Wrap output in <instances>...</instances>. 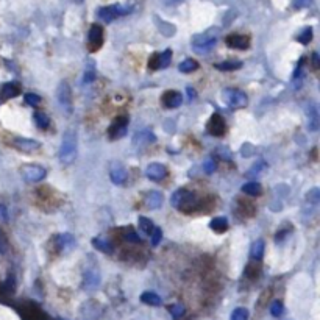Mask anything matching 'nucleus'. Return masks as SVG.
I'll return each instance as SVG.
<instances>
[{
	"label": "nucleus",
	"mask_w": 320,
	"mask_h": 320,
	"mask_svg": "<svg viewBox=\"0 0 320 320\" xmlns=\"http://www.w3.org/2000/svg\"><path fill=\"white\" fill-rule=\"evenodd\" d=\"M150 236H152V245H153V247H156V245H158L161 242V239H162V230L160 227H155L153 233Z\"/></svg>",
	"instance_id": "obj_41"
},
{
	"label": "nucleus",
	"mask_w": 320,
	"mask_h": 320,
	"mask_svg": "<svg viewBox=\"0 0 320 320\" xmlns=\"http://www.w3.org/2000/svg\"><path fill=\"white\" fill-rule=\"evenodd\" d=\"M270 314H272L273 317H280V316L283 314V303H281V302L275 300V302L270 304Z\"/></svg>",
	"instance_id": "obj_38"
},
{
	"label": "nucleus",
	"mask_w": 320,
	"mask_h": 320,
	"mask_svg": "<svg viewBox=\"0 0 320 320\" xmlns=\"http://www.w3.org/2000/svg\"><path fill=\"white\" fill-rule=\"evenodd\" d=\"M148 68L153 69V71L160 68V55H158V53H153V55H152L150 63H148Z\"/></svg>",
	"instance_id": "obj_43"
},
{
	"label": "nucleus",
	"mask_w": 320,
	"mask_h": 320,
	"mask_svg": "<svg viewBox=\"0 0 320 320\" xmlns=\"http://www.w3.org/2000/svg\"><path fill=\"white\" fill-rule=\"evenodd\" d=\"M312 3V0H294V8L297 10H302V8H306Z\"/></svg>",
	"instance_id": "obj_44"
},
{
	"label": "nucleus",
	"mask_w": 320,
	"mask_h": 320,
	"mask_svg": "<svg viewBox=\"0 0 320 320\" xmlns=\"http://www.w3.org/2000/svg\"><path fill=\"white\" fill-rule=\"evenodd\" d=\"M77 152H78L77 133L69 128L63 135L61 147H59V160H61L63 164H72L77 158Z\"/></svg>",
	"instance_id": "obj_1"
},
{
	"label": "nucleus",
	"mask_w": 320,
	"mask_h": 320,
	"mask_svg": "<svg viewBox=\"0 0 320 320\" xmlns=\"http://www.w3.org/2000/svg\"><path fill=\"white\" fill-rule=\"evenodd\" d=\"M264 249H266V244L263 239L255 241L251 245V250H250V258L255 259V261H261V258L264 255Z\"/></svg>",
	"instance_id": "obj_21"
},
{
	"label": "nucleus",
	"mask_w": 320,
	"mask_h": 320,
	"mask_svg": "<svg viewBox=\"0 0 320 320\" xmlns=\"http://www.w3.org/2000/svg\"><path fill=\"white\" fill-rule=\"evenodd\" d=\"M139 227H141V230H142V233H145L147 236H150L153 233V230H155L153 222L148 217H144V215H141L139 217Z\"/></svg>",
	"instance_id": "obj_30"
},
{
	"label": "nucleus",
	"mask_w": 320,
	"mask_h": 320,
	"mask_svg": "<svg viewBox=\"0 0 320 320\" xmlns=\"http://www.w3.org/2000/svg\"><path fill=\"white\" fill-rule=\"evenodd\" d=\"M145 175L147 178H150L152 181H161L167 177V169L164 164H160V162H153V164H148L145 169Z\"/></svg>",
	"instance_id": "obj_10"
},
{
	"label": "nucleus",
	"mask_w": 320,
	"mask_h": 320,
	"mask_svg": "<svg viewBox=\"0 0 320 320\" xmlns=\"http://www.w3.org/2000/svg\"><path fill=\"white\" fill-rule=\"evenodd\" d=\"M75 2H78V3H80V2H83V0H75Z\"/></svg>",
	"instance_id": "obj_48"
},
{
	"label": "nucleus",
	"mask_w": 320,
	"mask_h": 320,
	"mask_svg": "<svg viewBox=\"0 0 320 320\" xmlns=\"http://www.w3.org/2000/svg\"><path fill=\"white\" fill-rule=\"evenodd\" d=\"M20 174H22V178H24L27 183H38L46 178L47 170L38 164H27L20 169Z\"/></svg>",
	"instance_id": "obj_6"
},
{
	"label": "nucleus",
	"mask_w": 320,
	"mask_h": 320,
	"mask_svg": "<svg viewBox=\"0 0 320 320\" xmlns=\"http://www.w3.org/2000/svg\"><path fill=\"white\" fill-rule=\"evenodd\" d=\"M56 100L58 103L61 105L68 113H71L72 109V92H71V88L68 85V81L63 80L61 83L58 85V89H56Z\"/></svg>",
	"instance_id": "obj_7"
},
{
	"label": "nucleus",
	"mask_w": 320,
	"mask_h": 320,
	"mask_svg": "<svg viewBox=\"0 0 320 320\" xmlns=\"http://www.w3.org/2000/svg\"><path fill=\"white\" fill-rule=\"evenodd\" d=\"M217 71H223V72H230V71H237L242 68V63L237 61V59H228V61H223L214 66Z\"/></svg>",
	"instance_id": "obj_23"
},
{
	"label": "nucleus",
	"mask_w": 320,
	"mask_h": 320,
	"mask_svg": "<svg viewBox=\"0 0 320 320\" xmlns=\"http://www.w3.org/2000/svg\"><path fill=\"white\" fill-rule=\"evenodd\" d=\"M215 169H217V164H215V161L213 158H206L205 162H203V170L206 174H213L215 172Z\"/></svg>",
	"instance_id": "obj_40"
},
{
	"label": "nucleus",
	"mask_w": 320,
	"mask_h": 320,
	"mask_svg": "<svg viewBox=\"0 0 320 320\" xmlns=\"http://www.w3.org/2000/svg\"><path fill=\"white\" fill-rule=\"evenodd\" d=\"M206 128H208V133L213 135L214 138H220L223 133L227 131L225 119H223L219 113H214L210 119V122H208Z\"/></svg>",
	"instance_id": "obj_8"
},
{
	"label": "nucleus",
	"mask_w": 320,
	"mask_h": 320,
	"mask_svg": "<svg viewBox=\"0 0 320 320\" xmlns=\"http://www.w3.org/2000/svg\"><path fill=\"white\" fill-rule=\"evenodd\" d=\"M170 205L177 208V210H180L181 213H191L197 206V197L194 192L188 189H178L170 197Z\"/></svg>",
	"instance_id": "obj_2"
},
{
	"label": "nucleus",
	"mask_w": 320,
	"mask_h": 320,
	"mask_svg": "<svg viewBox=\"0 0 320 320\" xmlns=\"http://www.w3.org/2000/svg\"><path fill=\"white\" fill-rule=\"evenodd\" d=\"M162 203H164V196L160 191H150L144 197V205L148 210H158L162 206Z\"/></svg>",
	"instance_id": "obj_13"
},
{
	"label": "nucleus",
	"mask_w": 320,
	"mask_h": 320,
	"mask_svg": "<svg viewBox=\"0 0 320 320\" xmlns=\"http://www.w3.org/2000/svg\"><path fill=\"white\" fill-rule=\"evenodd\" d=\"M170 58H172V50H170V49L164 50V52H162V53L160 55V68H161V69L167 68V66L170 64Z\"/></svg>",
	"instance_id": "obj_32"
},
{
	"label": "nucleus",
	"mask_w": 320,
	"mask_h": 320,
	"mask_svg": "<svg viewBox=\"0 0 320 320\" xmlns=\"http://www.w3.org/2000/svg\"><path fill=\"white\" fill-rule=\"evenodd\" d=\"M297 39H299V42H302V44H308L312 39V28L311 27L304 28L303 32H302V35Z\"/></svg>",
	"instance_id": "obj_37"
},
{
	"label": "nucleus",
	"mask_w": 320,
	"mask_h": 320,
	"mask_svg": "<svg viewBox=\"0 0 320 320\" xmlns=\"http://www.w3.org/2000/svg\"><path fill=\"white\" fill-rule=\"evenodd\" d=\"M197 68H198V63L194 61V59L188 58V59H184V61L180 63V66H178V71L183 72V73H189L192 71H196Z\"/></svg>",
	"instance_id": "obj_29"
},
{
	"label": "nucleus",
	"mask_w": 320,
	"mask_h": 320,
	"mask_svg": "<svg viewBox=\"0 0 320 320\" xmlns=\"http://www.w3.org/2000/svg\"><path fill=\"white\" fill-rule=\"evenodd\" d=\"M83 283L86 289H95L100 284V275L95 269H88L83 273Z\"/></svg>",
	"instance_id": "obj_17"
},
{
	"label": "nucleus",
	"mask_w": 320,
	"mask_h": 320,
	"mask_svg": "<svg viewBox=\"0 0 320 320\" xmlns=\"http://www.w3.org/2000/svg\"><path fill=\"white\" fill-rule=\"evenodd\" d=\"M222 97L223 102L227 103L230 108L233 109H242L247 107L249 99H247V94L241 89H236V88H227L222 91Z\"/></svg>",
	"instance_id": "obj_3"
},
{
	"label": "nucleus",
	"mask_w": 320,
	"mask_h": 320,
	"mask_svg": "<svg viewBox=\"0 0 320 320\" xmlns=\"http://www.w3.org/2000/svg\"><path fill=\"white\" fill-rule=\"evenodd\" d=\"M94 80H95V64L92 63V59H88L86 71L83 73V81L85 83H92Z\"/></svg>",
	"instance_id": "obj_28"
},
{
	"label": "nucleus",
	"mask_w": 320,
	"mask_h": 320,
	"mask_svg": "<svg viewBox=\"0 0 320 320\" xmlns=\"http://www.w3.org/2000/svg\"><path fill=\"white\" fill-rule=\"evenodd\" d=\"M56 245L59 249H71L75 245V239L72 234H58L56 236Z\"/></svg>",
	"instance_id": "obj_26"
},
{
	"label": "nucleus",
	"mask_w": 320,
	"mask_h": 320,
	"mask_svg": "<svg viewBox=\"0 0 320 320\" xmlns=\"http://www.w3.org/2000/svg\"><path fill=\"white\" fill-rule=\"evenodd\" d=\"M33 117H35V122H36V125H38L41 130H46V128H49V124H50V121H49V117H47V114H46V113H42V111H35Z\"/></svg>",
	"instance_id": "obj_27"
},
{
	"label": "nucleus",
	"mask_w": 320,
	"mask_h": 320,
	"mask_svg": "<svg viewBox=\"0 0 320 320\" xmlns=\"http://www.w3.org/2000/svg\"><path fill=\"white\" fill-rule=\"evenodd\" d=\"M306 200H308V202H311L312 205H317L320 202V191H319V188L311 189L306 194Z\"/></svg>",
	"instance_id": "obj_36"
},
{
	"label": "nucleus",
	"mask_w": 320,
	"mask_h": 320,
	"mask_svg": "<svg viewBox=\"0 0 320 320\" xmlns=\"http://www.w3.org/2000/svg\"><path fill=\"white\" fill-rule=\"evenodd\" d=\"M169 312L172 314L174 319H180V317L184 316V306H183V304H180V303H175V304H172V306L169 308Z\"/></svg>",
	"instance_id": "obj_34"
},
{
	"label": "nucleus",
	"mask_w": 320,
	"mask_h": 320,
	"mask_svg": "<svg viewBox=\"0 0 320 320\" xmlns=\"http://www.w3.org/2000/svg\"><path fill=\"white\" fill-rule=\"evenodd\" d=\"M25 102L28 103V105H32V107H38L39 103H41V97H39L38 94L28 92V94H25Z\"/></svg>",
	"instance_id": "obj_39"
},
{
	"label": "nucleus",
	"mask_w": 320,
	"mask_h": 320,
	"mask_svg": "<svg viewBox=\"0 0 320 320\" xmlns=\"http://www.w3.org/2000/svg\"><path fill=\"white\" fill-rule=\"evenodd\" d=\"M103 44V28L100 25H92L89 30V50L95 52Z\"/></svg>",
	"instance_id": "obj_11"
},
{
	"label": "nucleus",
	"mask_w": 320,
	"mask_h": 320,
	"mask_svg": "<svg viewBox=\"0 0 320 320\" xmlns=\"http://www.w3.org/2000/svg\"><path fill=\"white\" fill-rule=\"evenodd\" d=\"M126 128H128V116H119L109 126L108 133L111 139H119L126 135Z\"/></svg>",
	"instance_id": "obj_9"
},
{
	"label": "nucleus",
	"mask_w": 320,
	"mask_h": 320,
	"mask_svg": "<svg viewBox=\"0 0 320 320\" xmlns=\"http://www.w3.org/2000/svg\"><path fill=\"white\" fill-rule=\"evenodd\" d=\"M261 191H263V188H261V184H259L258 181H249V183H245L242 186V192H244V194L251 196V197L259 196V194H261Z\"/></svg>",
	"instance_id": "obj_25"
},
{
	"label": "nucleus",
	"mask_w": 320,
	"mask_h": 320,
	"mask_svg": "<svg viewBox=\"0 0 320 320\" xmlns=\"http://www.w3.org/2000/svg\"><path fill=\"white\" fill-rule=\"evenodd\" d=\"M162 103L166 108H178L183 103V95L178 91H167L162 95Z\"/></svg>",
	"instance_id": "obj_16"
},
{
	"label": "nucleus",
	"mask_w": 320,
	"mask_h": 320,
	"mask_svg": "<svg viewBox=\"0 0 320 320\" xmlns=\"http://www.w3.org/2000/svg\"><path fill=\"white\" fill-rule=\"evenodd\" d=\"M122 233H124V239L125 241H128V242H131V244H141V237L138 236V233L135 231L133 228H124L122 230Z\"/></svg>",
	"instance_id": "obj_31"
},
{
	"label": "nucleus",
	"mask_w": 320,
	"mask_h": 320,
	"mask_svg": "<svg viewBox=\"0 0 320 320\" xmlns=\"http://www.w3.org/2000/svg\"><path fill=\"white\" fill-rule=\"evenodd\" d=\"M141 302L145 303V304H150V306H161L162 304L161 297L158 294H155V292H150V291L144 292L142 295H141Z\"/></svg>",
	"instance_id": "obj_24"
},
{
	"label": "nucleus",
	"mask_w": 320,
	"mask_h": 320,
	"mask_svg": "<svg viewBox=\"0 0 320 320\" xmlns=\"http://www.w3.org/2000/svg\"><path fill=\"white\" fill-rule=\"evenodd\" d=\"M13 145L18 148L20 152H35L41 147V142L36 139H28V138H16L13 141Z\"/></svg>",
	"instance_id": "obj_12"
},
{
	"label": "nucleus",
	"mask_w": 320,
	"mask_h": 320,
	"mask_svg": "<svg viewBox=\"0 0 320 320\" xmlns=\"http://www.w3.org/2000/svg\"><path fill=\"white\" fill-rule=\"evenodd\" d=\"M0 220H3V222L8 220V211H6L5 205H0Z\"/></svg>",
	"instance_id": "obj_45"
},
{
	"label": "nucleus",
	"mask_w": 320,
	"mask_h": 320,
	"mask_svg": "<svg viewBox=\"0 0 320 320\" xmlns=\"http://www.w3.org/2000/svg\"><path fill=\"white\" fill-rule=\"evenodd\" d=\"M8 251V239H6L5 233L0 230V255H5Z\"/></svg>",
	"instance_id": "obj_42"
},
{
	"label": "nucleus",
	"mask_w": 320,
	"mask_h": 320,
	"mask_svg": "<svg viewBox=\"0 0 320 320\" xmlns=\"http://www.w3.org/2000/svg\"><path fill=\"white\" fill-rule=\"evenodd\" d=\"M230 320H249V311L245 308H236Z\"/></svg>",
	"instance_id": "obj_33"
},
{
	"label": "nucleus",
	"mask_w": 320,
	"mask_h": 320,
	"mask_svg": "<svg viewBox=\"0 0 320 320\" xmlns=\"http://www.w3.org/2000/svg\"><path fill=\"white\" fill-rule=\"evenodd\" d=\"M186 92H188V95H189V100H192V99H196V91L192 88H188L186 89Z\"/></svg>",
	"instance_id": "obj_47"
},
{
	"label": "nucleus",
	"mask_w": 320,
	"mask_h": 320,
	"mask_svg": "<svg viewBox=\"0 0 320 320\" xmlns=\"http://www.w3.org/2000/svg\"><path fill=\"white\" fill-rule=\"evenodd\" d=\"M214 233H225L228 230V219L227 217H214L210 223Z\"/></svg>",
	"instance_id": "obj_22"
},
{
	"label": "nucleus",
	"mask_w": 320,
	"mask_h": 320,
	"mask_svg": "<svg viewBox=\"0 0 320 320\" xmlns=\"http://www.w3.org/2000/svg\"><path fill=\"white\" fill-rule=\"evenodd\" d=\"M266 169H267V164H266V162H264V161H258L256 164L249 170V175H250V177L261 175V172H263V170H266Z\"/></svg>",
	"instance_id": "obj_35"
},
{
	"label": "nucleus",
	"mask_w": 320,
	"mask_h": 320,
	"mask_svg": "<svg viewBox=\"0 0 320 320\" xmlns=\"http://www.w3.org/2000/svg\"><path fill=\"white\" fill-rule=\"evenodd\" d=\"M215 44H217V36L211 35V32H206L203 35H197L192 39V49L198 53H206V52H211Z\"/></svg>",
	"instance_id": "obj_5"
},
{
	"label": "nucleus",
	"mask_w": 320,
	"mask_h": 320,
	"mask_svg": "<svg viewBox=\"0 0 320 320\" xmlns=\"http://www.w3.org/2000/svg\"><path fill=\"white\" fill-rule=\"evenodd\" d=\"M319 66H320L319 53H317V52H314V53H312V68H314V69H319Z\"/></svg>",
	"instance_id": "obj_46"
},
{
	"label": "nucleus",
	"mask_w": 320,
	"mask_h": 320,
	"mask_svg": "<svg viewBox=\"0 0 320 320\" xmlns=\"http://www.w3.org/2000/svg\"><path fill=\"white\" fill-rule=\"evenodd\" d=\"M92 245L97 250H100V251H103V253H108V255H111V253L114 251V247H113V244H111V241L108 239V237H105V236H97V237H94L92 239Z\"/></svg>",
	"instance_id": "obj_18"
},
{
	"label": "nucleus",
	"mask_w": 320,
	"mask_h": 320,
	"mask_svg": "<svg viewBox=\"0 0 320 320\" xmlns=\"http://www.w3.org/2000/svg\"><path fill=\"white\" fill-rule=\"evenodd\" d=\"M133 11V5H121V3H116V5H111V6H105V8H100L99 10V18L105 22H113L116 18L119 16H125Z\"/></svg>",
	"instance_id": "obj_4"
},
{
	"label": "nucleus",
	"mask_w": 320,
	"mask_h": 320,
	"mask_svg": "<svg viewBox=\"0 0 320 320\" xmlns=\"http://www.w3.org/2000/svg\"><path fill=\"white\" fill-rule=\"evenodd\" d=\"M19 92H20V88H19L18 83H6L2 88V91H0V97L2 99H13V97H16V95H19Z\"/></svg>",
	"instance_id": "obj_20"
},
{
	"label": "nucleus",
	"mask_w": 320,
	"mask_h": 320,
	"mask_svg": "<svg viewBox=\"0 0 320 320\" xmlns=\"http://www.w3.org/2000/svg\"><path fill=\"white\" fill-rule=\"evenodd\" d=\"M306 116H308V130L311 131H317L319 130V111L316 105H311L309 109L306 111Z\"/></svg>",
	"instance_id": "obj_19"
},
{
	"label": "nucleus",
	"mask_w": 320,
	"mask_h": 320,
	"mask_svg": "<svg viewBox=\"0 0 320 320\" xmlns=\"http://www.w3.org/2000/svg\"><path fill=\"white\" fill-rule=\"evenodd\" d=\"M225 42H227V46L231 47V49L244 50V49L249 47L250 39H249V36H245V35H228Z\"/></svg>",
	"instance_id": "obj_15"
},
{
	"label": "nucleus",
	"mask_w": 320,
	"mask_h": 320,
	"mask_svg": "<svg viewBox=\"0 0 320 320\" xmlns=\"http://www.w3.org/2000/svg\"><path fill=\"white\" fill-rule=\"evenodd\" d=\"M109 177H111V181H113L114 184H124L126 181L128 174H126V169L122 164L113 162V164H111V169H109Z\"/></svg>",
	"instance_id": "obj_14"
}]
</instances>
